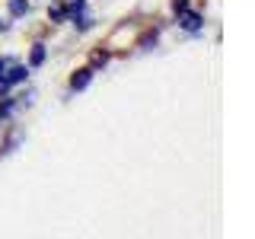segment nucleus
I'll use <instances>...</instances> for the list:
<instances>
[{
    "label": "nucleus",
    "mask_w": 255,
    "mask_h": 239,
    "mask_svg": "<svg viewBox=\"0 0 255 239\" xmlns=\"http://www.w3.org/2000/svg\"><path fill=\"white\" fill-rule=\"evenodd\" d=\"M77 29H80V32L93 29V16H80V19H77Z\"/></svg>",
    "instance_id": "0eeeda50"
},
{
    "label": "nucleus",
    "mask_w": 255,
    "mask_h": 239,
    "mask_svg": "<svg viewBox=\"0 0 255 239\" xmlns=\"http://www.w3.org/2000/svg\"><path fill=\"white\" fill-rule=\"evenodd\" d=\"M90 80H93V70L90 67H83V70H77L74 77H70V90H86V86H90Z\"/></svg>",
    "instance_id": "f257e3e1"
},
{
    "label": "nucleus",
    "mask_w": 255,
    "mask_h": 239,
    "mask_svg": "<svg viewBox=\"0 0 255 239\" xmlns=\"http://www.w3.org/2000/svg\"><path fill=\"white\" fill-rule=\"evenodd\" d=\"M48 19H51V22H64V19H67V6H64V3H54L51 10H48Z\"/></svg>",
    "instance_id": "20e7f679"
},
{
    "label": "nucleus",
    "mask_w": 255,
    "mask_h": 239,
    "mask_svg": "<svg viewBox=\"0 0 255 239\" xmlns=\"http://www.w3.org/2000/svg\"><path fill=\"white\" fill-rule=\"evenodd\" d=\"M179 16H182V19H179L182 29H188V32H198V29H201V22H204L201 13H188V10H185V13H179Z\"/></svg>",
    "instance_id": "f03ea898"
},
{
    "label": "nucleus",
    "mask_w": 255,
    "mask_h": 239,
    "mask_svg": "<svg viewBox=\"0 0 255 239\" xmlns=\"http://www.w3.org/2000/svg\"><path fill=\"white\" fill-rule=\"evenodd\" d=\"M83 6H86V0H67V13H80V10H83Z\"/></svg>",
    "instance_id": "423d86ee"
},
{
    "label": "nucleus",
    "mask_w": 255,
    "mask_h": 239,
    "mask_svg": "<svg viewBox=\"0 0 255 239\" xmlns=\"http://www.w3.org/2000/svg\"><path fill=\"white\" fill-rule=\"evenodd\" d=\"M150 45H156V32H150V35L140 38V48H150Z\"/></svg>",
    "instance_id": "6e6552de"
},
{
    "label": "nucleus",
    "mask_w": 255,
    "mask_h": 239,
    "mask_svg": "<svg viewBox=\"0 0 255 239\" xmlns=\"http://www.w3.org/2000/svg\"><path fill=\"white\" fill-rule=\"evenodd\" d=\"M106 61H109L106 51H96V54H93V64H96V67H99V64H106Z\"/></svg>",
    "instance_id": "9d476101"
},
{
    "label": "nucleus",
    "mask_w": 255,
    "mask_h": 239,
    "mask_svg": "<svg viewBox=\"0 0 255 239\" xmlns=\"http://www.w3.org/2000/svg\"><path fill=\"white\" fill-rule=\"evenodd\" d=\"M10 64H13L10 58H0V77H3V74H6V70H10Z\"/></svg>",
    "instance_id": "9b49d317"
},
{
    "label": "nucleus",
    "mask_w": 255,
    "mask_h": 239,
    "mask_svg": "<svg viewBox=\"0 0 255 239\" xmlns=\"http://www.w3.org/2000/svg\"><path fill=\"white\" fill-rule=\"evenodd\" d=\"M29 13V0H10V16H26Z\"/></svg>",
    "instance_id": "39448f33"
},
{
    "label": "nucleus",
    "mask_w": 255,
    "mask_h": 239,
    "mask_svg": "<svg viewBox=\"0 0 255 239\" xmlns=\"http://www.w3.org/2000/svg\"><path fill=\"white\" fill-rule=\"evenodd\" d=\"M3 29H6V22H3V19H0V32H3Z\"/></svg>",
    "instance_id": "f8f14e48"
},
{
    "label": "nucleus",
    "mask_w": 255,
    "mask_h": 239,
    "mask_svg": "<svg viewBox=\"0 0 255 239\" xmlns=\"http://www.w3.org/2000/svg\"><path fill=\"white\" fill-rule=\"evenodd\" d=\"M172 10L175 13H185L188 10V0H172Z\"/></svg>",
    "instance_id": "1a4fd4ad"
},
{
    "label": "nucleus",
    "mask_w": 255,
    "mask_h": 239,
    "mask_svg": "<svg viewBox=\"0 0 255 239\" xmlns=\"http://www.w3.org/2000/svg\"><path fill=\"white\" fill-rule=\"evenodd\" d=\"M45 58H48L45 45H35V48H32V54H29V64H32V67H42V64H45Z\"/></svg>",
    "instance_id": "7ed1b4c3"
}]
</instances>
